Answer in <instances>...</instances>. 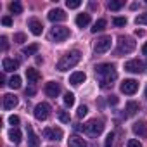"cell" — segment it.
<instances>
[{"label":"cell","instance_id":"1","mask_svg":"<svg viewBox=\"0 0 147 147\" xmlns=\"http://www.w3.org/2000/svg\"><path fill=\"white\" fill-rule=\"evenodd\" d=\"M95 75L99 76V82H100L102 88L111 87L113 82H116V78H118L116 67L113 64H99V66H95Z\"/></svg>","mask_w":147,"mask_h":147},{"label":"cell","instance_id":"2","mask_svg":"<svg viewBox=\"0 0 147 147\" xmlns=\"http://www.w3.org/2000/svg\"><path fill=\"white\" fill-rule=\"evenodd\" d=\"M80 59H82V52L80 50H71V52H67V54H64L61 57V61L57 62V69L59 71H67L71 67H75L80 62Z\"/></svg>","mask_w":147,"mask_h":147},{"label":"cell","instance_id":"3","mask_svg":"<svg viewBox=\"0 0 147 147\" xmlns=\"http://www.w3.org/2000/svg\"><path fill=\"white\" fill-rule=\"evenodd\" d=\"M135 40L131 36H119V42H118V54H130L133 49H135Z\"/></svg>","mask_w":147,"mask_h":147},{"label":"cell","instance_id":"4","mask_svg":"<svg viewBox=\"0 0 147 147\" xmlns=\"http://www.w3.org/2000/svg\"><path fill=\"white\" fill-rule=\"evenodd\" d=\"M104 130V123L100 119H92L85 125V131L90 135V137H99Z\"/></svg>","mask_w":147,"mask_h":147},{"label":"cell","instance_id":"5","mask_svg":"<svg viewBox=\"0 0 147 147\" xmlns=\"http://www.w3.org/2000/svg\"><path fill=\"white\" fill-rule=\"evenodd\" d=\"M69 35H71L69 28H66V26H54L50 30V38L55 42H64L66 38H69Z\"/></svg>","mask_w":147,"mask_h":147},{"label":"cell","instance_id":"6","mask_svg":"<svg viewBox=\"0 0 147 147\" xmlns=\"http://www.w3.org/2000/svg\"><path fill=\"white\" fill-rule=\"evenodd\" d=\"M111 43H113L111 36H102V38H99V40L95 42V45H94L95 54H104V52H107V50L111 49Z\"/></svg>","mask_w":147,"mask_h":147},{"label":"cell","instance_id":"7","mask_svg":"<svg viewBox=\"0 0 147 147\" xmlns=\"http://www.w3.org/2000/svg\"><path fill=\"white\" fill-rule=\"evenodd\" d=\"M35 118L38 119V121H43V119H47L49 118V114H50V106L47 104V102H40V104H36V107H35Z\"/></svg>","mask_w":147,"mask_h":147},{"label":"cell","instance_id":"8","mask_svg":"<svg viewBox=\"0 0 147 147\" xmlns=\"http://www.w3.org/2000/svg\"><path fill=\"white\" fill-rule=\"evenodd\" d=\"M125 69H126L128 73H144L145 64H144L142 61H138V59H131V61L125 62Z\"/></svg>","mask_w":147,"mask_h":147},{"label":"cell","instance_id":"9","mask_svg":"<svg viewBox=\"0 0 147 147\" xmlns=\"http://www.w3.org/2000/svg\"><path fill=\"white\" fill-rule=\"evenodd\" d=\"M119 88H121L123 94H126V95H133V94L138 90V82H135V80H125V82L119 85Z\"/></svg>","mask_w":147,"mask_h":147},{"label":"cell","instance_id":"10","mask_svg":"<svg viewBox=\"0 0 147 147\" xmlns=\"http://www.w3.org/2000/svg\"><path fill=\"white\" fill-rule=\"evenodd\" d=\"M43 137L47 140H61L62 138V130L61 128H45Z\"/></svg>","mask_w":147,"mask_h":147},{"label":"cell","instance_id":"11","mask_svg":"<svg viewBox=\"0 0 147 147\" xmlns=\"http://www.w3.org/2000/svg\"><path fill=\"white\" fill-rule=\"evenodd\" d=\"M45 94H47L49 97H57V95L61 94V85L55 83V82H49V83L45 85Z\"/></svg>","mask_w":147,"mask_h":147},{"label":"cell","instance_id":"12","mask_svg":"<svg viewBox=\"0 0 147 147\" xmlns=\"http://www.w3.org/2000/svg\"><path fill=\"white\" fill-rule=\"evenodd\" d=\"M26 131H28V147H40V138L35 135L31 125L26 126Z\"/></svg>","mask_w":147,"mask_h":147},{"label":"cell","instance_id":"13","mask_svg":"<svg viewBox=\"0 0 147 147\" xmlns=\"http://www.w3.org/2000/svg\"><path fill=\"white\" fill-rule=\"evenodd\" d=\"M67 16H66V12L62 11V9H52L50 12H49V21H52V23H57V21H64Z\"/></svg>","mask_w":147,"mask_h":147},{"label":"cell","instance_id":"14","mask_svg":"<svg viewBox=\"0 0 147 147\" xmlns=\"http://www.w3.org/2000/svg\"><path fill=\"white\" fill-rule=\"evenodd\" d=\"M67 147H88V144L78 135H71L67 138Z\"/></svg>","mask_w":147,"mask_h":147},{"label":"cell","instance_id":"15","mask_svg":"<svg viewBox=\"0 0 147 147\" xmlns=\"http://www.w3.org/2000/svg\"><path fill=\"white\" fill-rule=\"evenodd\" d=\"M2 67H4V71H7V73H11V71H16V69L19 67V61L5 57V59L2 61Z\"/></svg>","mask_w":147,"mask_h":147},{"label":"cell","instance_id":"16","mask_svg":"<svg viewBox=\"0 0 147 147\" xmlns=\"http://www.w3.org/2000/svg\"><path fill=\"white\" fill-rule=\"evenodd\" d=\"M18 102H19V100H18L16 95H12V94H5V95H4V109H7V111H9V109H14V107L18 106Z\"/></svg>","mask_w":147,"mask_h":147},{"label":"cell","instance_id":"17","mask_svg":"<svg viewBox=\"0 0 147 147\" xmlns=\"http://www.w3.org/2000/svg\"><path fill=\"white\" fill-rule=\"evenodd\" d=\"M87 80V75H85V73H82V71H76V73H73V75L69 76V83L71 85H80V83H83Z\"/></svg>","mask_w":147,"mask_h":147},{"label":"cell","instance_id":"18","mask_svg":"<svg viewBox=\"0 0 147 147\" xmlns=\"http://www.w3.org/2000/svg\"><path fill=\"white\" fill-rule=\"evenodd\" d=\"M28 28L31 30V33L33 35H42V31H43V26H42V23L38 21V19H30L28 21Z\"/></svg>","mask_w":147,"mask_h":147},{"label":"cell","instance_id":"19","mask_svg":"<svg viewBox=\"0 0 147 147\" xmlns=\"http://www.w3.org/2000/svg\"><path fill=\"white\" fill-rule=\"evenodd\" d=\"M133 133L145 137V135H147V125H145L144 121H137V123L133 125Z\"/></svg>","mask_w":147,"mask_h":147},{"label":"cell","instance_id":"20","mask_svg":"<svg viewBox=\"0 0 147 147\" xmlns=\"http://www.w3.org/2000/svg\"><path fill=\"white\" fill-rule=\"evenodd\" d=\"M26 76H28V80H30L31 83H36V82L42 78V76H40V73H38L35 67H28V69H26Z\"/></svg>","mask_w":147,"mask_h":147},{"label":"cell","instance_id":"21","mask_svg":"<svg viewBox=\"0 0 147 147\" xmlns=\"http://www.w3.org/2000/svg\"><path fill=\"white\" fill-rule=\"evenodd\" d=\"M90 23V14H78V18H76V24L80 26V28H85L87 24Z\"/></svg>","mask_w":147,"mask_h":147},{"label":"cell","instance_id":"22","mask_svg":"<svg viewBox=\"0 0 147 147\" xmlns=\"http://www.w3.org/2000/svg\"><path fill=\"white\" fill-rule=\"evenodd\" d=\"M9 138H11L12 144H19V142H21V131H19L18 128H12V130L9 131Z\"/></svg>","mask_w":147,"mask_h":147},{"label":"cell","instance_id":"23","mask_svg":"<svg viewBox=\"0 0 147 147\" xmlns=\"http://www.w3.org/2000/svg\"><path fill=\"white\" fill-rule=\"evenodd\" d=\"M38 49H40L38 43H31V45H28V47L23 49V54H24V55H35V54L38 52Z\"/></svg>","mask_w":147,"mask_h":147},{"label":"cell","instance_id":"24","mask_svg":"<svg viewBox=\"0 0 147 147\" xmlns=\"http://www.w3.org/2000/svg\"><path fill=\"white\" fill-rule=\"evenodd\" d=\"M12 90H18V88H21V76H18V75H14L11 80H9V83H7Z\"/></svg>","mask_w":147,"mask_h":147},{"label":"cell","instance_id":"25","mask_svg":"<svg viewBox=\"0 0 147 147\" xmlns=\"http://www.w3.org/2000/svg\"><path fill=\"white\" fill-rule=\"evenodd\" d=\"M138 107H140V106H138L137 102L130 100V102L126 104V114H128V116H133V114H135V113L138 111Z\"/></svg>","mask_w":147,"mask_h":147},{"label":"cell","instance_id":"26","mask_svg":"<svg viewBox=\"0 0 147 147\" xmlns=\"http://www.w3.org/2000/svg\"><path fill=\"white\" fill-rule=\"evenodd\" d=\"M123 5H125V2H123V0H111V2L107 4V7H109L111 11H119Z\"/></svg>","mask_w":147,"mask_h":147},{"label":"cell","instance_id":"27","mask_svg":"<svg viewBox=\"0 0 147 147\" xmlns=\"http://www.w3.org/2000/svg\"><path fill=\"white\" fill-rule=\"evenodd\" d=\"M9 9H11L12 14H21V12H23V5H21L19 2H11V4H9Z\"/></svg>","mask_w":147,"mask_h":147},{"label":"cell","instance_id":"28","mask_svg":"<svg viewBox=\"0 0 147 147\" xmlns=\"http://www.w3.org/2000/svg\"><path fill=\"white\" fill-rule=\"evenodd\" d=\"M104 28H106V19H99V21H95V24H94V28H92V33L102 31Z\"/></svg>","mask_w":147,"mask_h":147},{"label":"cell","instance_id":"29","mask_svg":"<svg viewBox=\"0 0 147 147\" xmlns=\"http://www.w3.org/2000/svg\"><path fill=\"white\" fill-rule=\"evenodd\" d=\"M57 116H59V119H61L62 123H69V121H71V116H69L67 111H62V109H61V111L57 113Z\"/></svg>","mask_w":147,"mask_h":147},{"label":"cell","instance_id":"30","mask_svg":"<svg viewBox=\"0 0 147 147\" xmlns=\"http://www.w3.org/2000/svg\"><path fill=\"white\" fill-rule=\"evenodd\" d=\"M64 104L66 106H73V104H75V95H73L71 92H67V94H64Z\"/></svg>","mask_w":147,"mask_h":147},{"label":"cell","instance_id":"31","mask_svg":"<svg viewBox=\"0 0 147 147\" xmlns=\"http://www.w3.org/2000/svg\"><path fill=\"white\" fill-rule=\"evenodd\" d=\"M80 5H82L80 0H66V7L67 9H78Z\"/></svg>","mask_w":147,"mask_h":147},{"label":"cell","instance_id":"32","mask_svg":"<svg viewBox=\"0 0 147 147\" xmlns=\"http://www.w3.org/2000/svg\"><path fill=\"white\" fill-rule=\"evenodd\" d=\"M9 123H11L14 128H18V126H19V123H21V119H19V116L12 114V116H9Z\"/></svg>","mask_w":147,"mask_h":147},{"label":"cell","instance_id":"33","mask_svg":"<svg viewBox=\"0 0 147 147\" xmlns=\"http://www.w3.org/2000/svg\"><path fill=\"white\" fill-rule=\"evenodd\" d=\"M14 42L16 43H24L26 42V35L24 33H16L14 35Z\"/></svg>","mask_w":147,"mask_h":147},{"label":"cell","instance_id":"34","mask_svg":"<svg viewBox=\"0 0 147 147\" xmlns=\"http://www.w3.org/2000/svg\"><path fill=\"white\" fill-rule=\"evenodd\" d=\"M135 23H137V24H147V12L137 16V18H135Z\"/></svg>","mask_w":147,"mask_h":147},{"label":"cell","instance_id":"35","mask_svg":"<svg viewBox=\"0 0 147 147\" xmlns=\"http://www.w3.org/2000/svg\"><path fill=\"white\" fill-rule=\"evenodd\" d=\"M113 23H114V26H125L126 24V18H114Z\"/></svg>","mask_w":147,"mask_h":147},{"label":"cell","instance_id":"36","mask_svg":"<svg viewBox=\"0 0 147 147\" xmlns=\"http://www.w3.org/2000/svg\"><path fill=\"white\" fill-rule=\"evenodd\" d=\"M113 142H114V133H109V135L106 137V144H104V147H113Z\"/></svg>","mask_w":147,"mask_h":147},{"label":"cell","instance_id":"37","mask_svg":"<svg viewBox=\"0 0 147 147\" xmlns=\"http://www.w3.org/2000/svg\"><path fill=\"white\" fill-rule=\"evenodd\" d=\"M87 113H88V107H87V106H80V107H78V118L87 116Z\"/></svg>","mask_w":147,"mask_h":147},{"label":"cell","instance_id":"38","mask_svg":"<svg viewBox=\"0 0 147 147\" xmlns=\"http://www.w3.org/2000/svg\"><path fill=\"white\" fill-rule=\"evenodd\" d=\"M126 147H142V144H140L138 140H135V138H131V140H128V144H126Z\"/></svg>","mask_w":147,"mask_h":147},{"label":"cell","instance_id":"39","mask_svg":"<svg viewBox=\"0 0 147 147\" xmlns=\"http://www.w3.org/2000/svg\"><path fill=\"white\" fill-rule=\"evenodd\" d=\"M2 24H4V26H12V19H11L9 16H4V18H2Z\"/></svg>","mask_w":147,"mask_h":147},{"label":"cell","instance_id":"40","mask_svg":"<svg viewBox=\"0 0 147 147\" xmlns=\"http://www.w3.org/2000/svg\"><path fill=\"white\" fill-rule=\"evenodd\" d=\"M107 102H109V106H116V104L119 102V99H118L116 95H111V97L107 99Z\"/></svg>","mask_w":147,"mask_h":147},{"label":"cell","instance_id":"41","mask_svg":"<svg viewBox=\"0 0 147 147\" xmlns=\"http://www.w3.org/2000/svg\"><path fill=\"white\" fill-rule=\"evenodd\" d=\"M2 50H7V38L2 36Z\"/></svg>","mask_w":147,"mask_h":147},{"label":"cell","instance_id":"42","mask_svg":"<svg viewBox=\"0 0 147 147\" xmlns=\"http://www.w3.org/2000/svg\"><path fill=\"white\" fill-rule=\"evenodd\" d=\"M35 92H36V90H35L33 87H30V88H26V95H35Z\"/></svg>","mask_w":147,"mask_h":147},{"label":"cell","instance_id":"43","mask_svg":"<svg viewBox=\"0 0 147 147\" xmlns=\"http://www.w3.org/2000/svg\"><path fill=\"white\" fill-rule=\"evenodd\" d=\"M135 35H137V36H144V35H145V31H144V30H137V31H135Z\"/></svg>","mask_w":147,"mask_h":147},{"label":"cell","instance_id":"44","mask_svg":"<svg viewBox=\"0 0 147 147\" xmlns=\"http://www.w3.org/2000/svg\"><path fill=\"white\" fill-rule=\"evenodd\" d=\"M142 52H144V54H145V55H147V43H145V45H144V47H142Z\"/></svg>","mask_w":147,"mask_h":147},{"label":"cell","instance_id":"45","mask_svg":"<svg viewBox=\"0 0 147 147\" xmlns=\"http://www.w3.org/2000/svg\"><path fill=\"white\" fill-rule=\"evenodd\" d=\"M145 99H147V87H145Z\"/></svg>","mask_w":147,"mask_h":147}]
</instances>
